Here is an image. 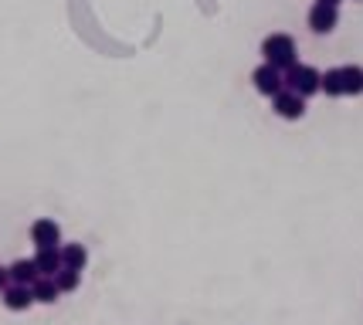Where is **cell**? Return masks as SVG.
Listing matches in <instances>:
<instances>
[{
    "mask_svg": "<svg viewBox=\"0 0 363 325\" xmlns=\"http://www.w3.org/2000/svg\"><path fill=\"white\" fill-rule=\"evenodd\" d=\"M319 92H326L330 98H343V78H340V68H330L326 75L319 78Z\"/></svg>",
    "mask_w": 363,
    "mask_h": 325,
    "instance_id": "cell-13",
    "label": "cell"
},
{
    "mask_svg": "<svg viewBox=\"0 0 363 325\" xmlns=\"http://www.w3.org/2000/svg\"><path fill=\"white\" fill-rule=\"evenodd\" d=\"M272 112H275L279 119H285V122H299L302 115H306V98L296 92H289V89H282L279 95H272Z\"/></svg>",
    "mask_w": 363,
    "mask_h": 325,
    "instance_id": "cell-4",
    "label": "cell"
},
{
    "mask_svg": "<svg viewBox=\"0 0 363 325\" xmlns=\"http://www.w3.org/2000/svg\"><path fill=\"white\" fill-rule=\"evenodd\" d=\"M89 264V251H85V244H62V268H75V271H82Z\"/></svg>",
    "mask_w": 363,
    "mask_h": 325,
    "instance_id": "cell-12",
    "label": "cell"
},
{
    "mask_svg": "<svg viewBox=\"0 0 363 325\" xmlns=\"http://www.w3.org/2000/svg\"><path fill=\"white\" fill-rule=\"evenodd\" d=\"M31 295H34V302H41V305H55L58 302V285H55V278H48V275H38L31 285Z\"/></svg>",
    "mask_w": 363,
    "mask_h": 325,
    "instance_id": "cell-9",
    "label": "cell"
},
{
    "mask_svg": "<svg viewBox=\"0 0 363 325\" xmlns=\"http://www.w3.org/2000/svg\"><path fill=\"white\" fill-rule=\"evenodd\" d=\"M55 285H58V292H62V295L79 292V285H82V271H75V268H62V271L55 275Z\"/></svg>",
    "mask_w": 363,
    "mask_h": 325,
    "instance_id": "cell-14",
    "label": "cell"
},
{
    "mask_svg": "<svg viewBox=\"0 0 363 325\" xmlns=\"http://www.w3.org/2000/svg\"><path fill=\"white\" fill-rule=\"evenodd\" d=\"M7 285H11V271H7V268H4V264H0V292H4V288H7Z\"/></svg>",
    "mask_w": 363,
    "mask_h": 325,
    "instance_id": "cell-15",
    "label": "cell"
},
{
    "mask_svg": "<svg viewBox=\"0 0 363 325\" xmlns=\"http://www.w3.org/2000/svg\"><path fill=\"white\" fill-rule=\"evenodd\" d=\"M31 241L34 248H62V227L51 217H38L31 224Z\"/></svg>",
    "mask_w": 363,
    "mask_h": 325,
    "instance_id": "cell-5",
    "label": "cell"
},
{
    "mask_svg": "<svg viewBox=\"0 0 363 325\" xmlns=\"http://www.w3.org/2000/svg\"><path fill=\"white\" fill-rule=\"evenodd\" d=\"M34 264H38V271H41V275L55 278V275L62 271V248H38Z\"/></svg>",
    "mask_w": 363,
    "mask_h": 325,
    "instance_id": "cell-8",
    "label": "cell"
},
{
    "mask_svg": "<svg viewBox=\"0 0 363 325\" xmlns=\"http://www.w3.org/2000/svg\"><path fill=\"white\" fill-rule=\"evenodd\" d=\"M0 295H4L0 302H4V309H7V312H28L34 305L31 285H17V281H11V285H7Z\"/></svg>",
    "mask_w": 363,
    "mask_h": 325,
    "instance_id": "cell-7",
    "label": "cell"
},
{
    "mask_svg": "<svg viewBox=\"0 0 363 325\" xmlns=\"http://www.w3.org/2000/svg\"><path fill=\"white\" fill-rule=\"evenodd\" d=\"M282 78H285V89H289V92L302 95V98H313V95L319 92V78H323V72H316L313 64L296 62L292 68H285Z\"/></svg>",
    "mask_w": 363,
    "mask_h": 325,
    "instance_id": "cell-2",
    "label": "cell"
},
{
    "mask_svg": "<svg viewBox=\"0 0 363 325\" xmlns=\"http://www.w3.org/2000/svg\"><path fill=\"white\" fill-rule=\"evenodd\" d=\"M262 58H265L269 64H275L279 72L292 68V64L299 62V47H296V38H292V34H282V31L269 34V38L262 41Z\"/></svg>",
    "mask_w": 363,
    "mask_h": 325,
    "instance_id": "cell-1",
    "label": "cell"
},
{
    "mask_svg": "<svg viewBox=\"0 0 363 325\" xmlns=\"http://www.w3.org/2000/svg\"><path fill=\"white\" fill-rule=\"evenodd\" d=\"M316 4H330V7H340V0H316Z\"/></svg>",
    "mask_w": 363,
    "mask_h": 325,
    "instance_id": "cell-16",
    "label": "cell"
},
{
    "mask_svg": "<svg viewBox=\"0 0 363 325\" xmlns=\"http://www.w3.org/2000/svg\"><path fill=\"white\" fill-rule=\"evenodd\" d=\"M252 85H255V92H258V95L272 98V95H279V92L285 89V78H282V72H279L275 64L262 62V64H258V68L252 72Z\"/></svg>",
    "mask_w": 363,
    "mask_h": 325,
    "instance_id": "cell-3",
    "label": "cell"
},
{
    "mask_svg": "<svg viewBox=\"0 0 363 325\" xmlns=\"http://www.w3.org/2000/svg\"><path fill=\"white\" fill-rule=\"evenodd\" d=\"M340 24V7H330V4H313L309 11V31L313 34H333Z\"/></svg>",
    "mask_w": 363,
    "mask_h": 325,
    "instance_id": "cell-6",
    "label": "cell"
},
{
    "mask_svg": "<svg viewBox=\"0 0 363 325\" xmlns=\"http://www.w3.org/2000/svg\"><path fill=\"white\" fill-rule=\"evenodd\" d=\"M343 78V95H363V68L360 64H343L340 68Z\"/></svg>",
    "mask_w": 363,
    "mask_h": 325,
    "instance_id": "cell-11",
    "label": "cell"
},
{
    "mask_svg": "<svg viewBox=\"0 0 363 325\" xmlns=\"http://www.w3.org/2000/svg\"><path fill=\"white\" fill-rule=\"evenodd\" d=\"M7 271H11V281H17V285H34V278L41 275L38 264H34V258H17Z\"/></svg>",
    "mask_w": 363,
    "mask_h": 325,
    "instance_id": "cell-10",
    "label": "cell"
}]
</instances>
